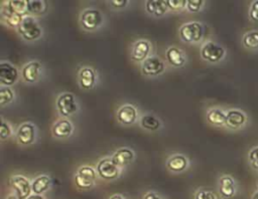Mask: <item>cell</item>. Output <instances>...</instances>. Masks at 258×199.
Returning a JSON list of instances; mask_svg holds the SVG:
<instances>
[{
    "label": "cell",
    "instance_id": "obj_6",
    "mask_svg": "<svg viewBox=\"0 0 258 199\" xmlns=\"http://www.w3.org/2000/svg\"><path fill=\"white\" fill-rule=\"evenodd\" d=\"M56 106H57L59 113L64 117L71 116L77 110L75 97L72 93H69V92H66V93H62L61 95H59V97L57 98V102H56Z\"/></svg>",
    "mask_w": 258,
    "mask_h": 199
},
{
    "label": "cell",
    "instance_id": "obj_43",
    "mask_svg": "<svg viewBox=\"0 0 258 199\" xmlns=\"http://www.w3.org/2000/svg\"><path fill=\"white\" fill-rule=\"evenodd\" d=\"M257 189H258V183H257Z\"/></svg>",
    "mask_w": 258,
    "mask_h": 199
},
{
    "label": "cell",
    "instance_id": "obj_18",
    "mask_svg": "<svg viewBox=\"0 0 258 199\" xmlns=\"http://www.w3.org/2000/svg\"><path fill=\"white\" fill-rule=\"evenodd\" d=\"M132 159H133V152L129 149L123 148V149L118 150L114 154V156L111 160L116 166H123V165L128 164Z\"/></svg>",
    "mask_w": 258,
    "mask_h": 199
},
{
    "label": "cell",
    "instance_id": "obj_33",
    "mask_svg": "<svg viewBox=\"0 0 258 199\" xmlns=\"http://www.w3.org/2000/svg\"><path fill=\"white\" fill-rule=\"evenodd\" d=\"M249 17L252 21L258 22V0L252 2L249 9Z\"/></svg>",
    "mask_w": 258,
    "mask_h": 199
},
{
    "label": "cell",
    "instance_id": "obj_40",
    "mask_svg": "<svg viewBox=\"0 0 258 199\" xmlns=\"http://www.w3.org/2000/svg\"><path fill=\"white\" fill-rule=\"evenodd\" d=\"M110 199H123V198H122V196H120V195L117 194V195H113Z\"/></svg>",
    "mask_w": 258,
    "mask_h": 199
},
{
    "label": "cell",
    "instance_id": "obj_28",
    "mask_svg": "<svg viewBox=\"0 0 258 199\" xmlns=\"http://www.w3.org/2000/svg\"><path fill=\"white\" fill-rule=\"evenodd\" d=\"M141 125L143 128L150 130V131H155L160 127V122L153 116H144L141 119Z\"/></svg>",
    "mask_w": 258,
    "mask_h": 199
},
{
    "label": "cell",
    "instance_id": "obj_15",
    "mask_svg": "<svg viewBox=\"0 0 258 199\" xmlns=\"http://www.w3.org/2000/svg\"><path fill=\"white\" fill-rule=\"evenodd\" d=\"M23 78L28 82H33L37 80L40 75V64L36 61L29 62L22 69Z\"/></svg>",
    "mask_w": 258,
    "mask_h": 199
},
{
    "label": "cell",
    "instance_id": "obj_12",
    "mask_svg": "<svg viewBox=\"0 0 258 199\" xmlns=\"http://www.w3.org/2000/svg\"><path fill=\"white\" fill-rule=\"evenodd\" d=\"M219 192L224 198H231L236 193V186L231 176H223L220 179Z\"/></svg>",
    "mask_w": 258,
    "mask_h": 199
},
{
    "label": "cell",
    "instance_id": "obj_2",
    "mask_svg": "<svg viewBox=\"0 0 258 199\" xmlns=\"http://www.w3.org/2000/svg\"><path fill=\"white\" fill-rule=\"evenodd\" d=\"M180 36L187 42H198L203 37V26L199 22H190L181 26L179 30Z\"/></svg>",
    "mask_w": 258,
    "mask_h": 199
},
{
    "label": "cell",
    "instance_id": "obj_3",
    "mask_svg": "<svg viewBox=\"0 0 258 199\" xmlns=\"http://www.w3.org/2000/svg\"><path fill=\"white\" fill-rule=\"evenodd\" d=\"M201 53L204 59L211 62H217L224 57L225 49L222 46L210 41L202 47Z\"/></svg>",
    "mask_w": 258,
    "mask_h": 199
},
{
    "label": "cell",
    "instance_id": "obj_13",
    "mask_svg": "<svg viewBox=\"0 0 258 199\" xmlns=\"http://www.w3.org/2000/svg\"><path fill=\"white\" fill-rule=\"evenodd\" d=\"M34 127L31 124L22 125L17 133L18 141L23 145H29L34 141Z\"/></svg>",
    "mask_w": 258,
    "mask_h": 199
},
{
    "label": "cell",
    "instance_id": "obj_20",
    "mask_svg": "<svg viewBox=\"0 0 258 199\" xmlns=\"http://www.w3.org/2000/svg\"><path fill=\"white\" fill-rule=\"evenodd\" d=\"M80 83L85 89L91 88L95 83V72L89 67H84L80 71Z\"/></svg>",
    "mask_w": 258,
    "mask_h": 199
},
{
    "label": "cell",
    "instance_id": "obj_42",
    "mask_svg": "<svg viewBox=\"0 0 258 199\" xmlns=\"http://www.w3.org/2000/svg\"><path fill=\"white\" fill-rule=\"evenodd\" d=\"M7 199H20L18 196H9Z\"/></svg>",
    "mask_w": 258,
    "mask_h": 199
},
{
    "label": "cell",
    "instance_id": "obj_19",
    "mask_svg": "<svg viewBox=\"0 0 258 199\" xmlns=\"http://www.w3.org/2000/svg\"><path fill=\"white\" fill-rule=\"evenodd\" d=\"M168 6L166 1L163 0H149L146 2V9L149 13L156 16H161L165 13Z\"/></svg>",
    "mask_w": 258,
    "mask_h": 199
},
{
    "label": "cell",
    "instance_id": "obj_31",
    "mask_svg": "<svg viewBox=\"0 0 258 199\" xmlns=\"http://www.w3.org/2000/svg\"><path fill=\"white\" fill-rule=\"evenodd\" d=\"M248 158H249V161H250L251 166H252L254 169L258 170V147L253 148V149L249 152Z\"/></svg>",
    "mask_w": 258,
    "mask_h": 199
},
{
    "label": "cell",
    "instance_id": "obj_39",
    "mask_svg": "<svg viewBox=\"0 0 258 199\" xmlns=\"http://www.w3.org/2000/svg\"><path fill=\"white\" fill-rule=\"evenodd\" d=\"M27 199H43V197L38 194H34V195H30Z\"/></svg>",
    "mask_w": 258,
    "mask_h": 199
},
{
    "label": "cell",
    "instance_id": "obj_24",
    "mask_svg": "<svg viewBox=\"0 0 258 199\" xmlns=\"http://www.w3.org/2000/svg\"><path fill=\"white\" fill-rule=\"evenodd\" d=\"M187 165V160L185 159V157L181 156V155H175L172 156L168 161H167V167L172 170V171H182Z\"/></svg>",
    "mask_w": 258,
    "mask_h": 199
},
{
    "label": "cell",
    "instance_id": "obj_26",
    "mask_svg": "<svg viewBox=\"0 0 258 199\" xmlns=\"http://www.w3.org/2000/svg\"><path fill=\"white\" fill-rule=\"evenodd\" d=\"M9 9L19 15H24L28 11V0H11L8 2Z\"/></svg>",
    "mask_w": 258,
    "mask_h": 199
},
{
    "label": "cell",
    "instance_id": "obj_5",
    "mask_svg": "<svg viewBox=\"0 0 258 199\" xmlns=\"http://www.w3.org/2000/svg\"><path fill=\"white\" fill-rule=\"evenodd\" d=\"M10 185L16 191V196H18L20 199H27L30 196L32 186L26 178L22 176H13L10 179Z\"/></svg>",
    "mask_w": 258,
    "mask_h": 199
},
{
    "label": "cell",
    "instance_id": "obj_7",
    "mask_svg": "<svg viewBox=\"0 0 258 199\" xmlns=\"http://www.w3.org/2000/svg\"><path fill=\"white\" fill-rule=\"evenodd\" d=\"M102 22V15L100 11L96 9H88L83 12L81 17V23L84 28L93 30L97 28Z\"/></svg>",
    "mask_w": 258,
    "mask_h": 199
},
{
    "label": "cell",
    "instance_id": "obj_34",
    "mask_svg": "<svg viewBox=\"0 0 258 199\" xmlns=\"http://www.w3.org/2000/svg\"><path fill=\"white\" fill-rule=\"evenodd\" d=\"M202 6H203V1L202 0H188L187 3H186V7L190 12L200 11Z\"/></svg>",
    "mask_w": 258,
    "mask_h": 199
},
{
    "label": "cell",
    "instance_id": "obj_30",
    "mask_svg": "<svg viewBox=\"0 0 258 199\" xmlns=\"http://www.w3.org/2000/svg\"><path fill=\"white\" fill-rule=\"evenodd\" d=\"M13 98V92L9 87H2L0 90V104L5 105Z\"/></svg>",
    "mask_w": 258,
    "mask_h": 199
},
{
    "label": "cell",
    "instance_id": "obj_4",
    "mask_svg": "<svg viewBox=\"0 0 258 199\" xmlns=\"http://www.w3.org/2000/svg\"><path fill=\"white\" fill-rule=\"evenodd\" d=\"M96 173L91 167H82L75 177L76 185L81 189H89L93 186Z\"/></svg>",
    "mask_w": 258,
    "mask_h": 199
},
{
    "label": "cell",
    "instance_id": "obj_41",
    "mask_svg": "<svg viewBox=\"0 0 258 199\" xmlns=\"http://www.w3.org/2000/svg\"><path fill=\"white\" fill-rule=\"evenodd\" d=\"M251 199H258V191H256L255 193H253Z\"/></svg>",
    "mask_w": 258,
    "mask_h": 199
},
{
    "label": "cell",
    "instance_id": "obj_36",
    "mask_svg": "<svg viewBox=\"0 0 258 199\" xmlns=\"http://www.w3.org/2000/svg\"><path fill=\"white\" fill-rule=\"evenodd\" d=\"M11 134V130L9 128V126L5 123V122H2L1 123V128H0V135H1V138L2 139H6L10 136Z\"/></svg>",
    "mask_w": 258,
    "mask_h": 199
},
{
    "label": "cell",
    "instance_id": "obj_11",
    "mask_svg": "<svg viewBox=\"0 0 258 199\" xmlns=\"http://www.w3.org/2000/svg\"><path fill=\"white\" fill-rule=\"evenodd\" d=\"M99 175L104 179H115L118 176V168L110 159H104L97 166Z\"/></svg>",
    "mask_w": 258,
    "mask_h": 199
},
{
    "label": "cell",
    "instance_id": "obj_38",
    "mask_svg": "<svg viewBox=\"0 0 258 199\" xmlns=\"http://www.w3.org/2000/svg\"><path fill=\"white\" fill-rule=\"evenodd\" d=\"M144 199H161L156 193H153V192H150V193H147L145 196H144Z\"/></svg>",
    "mask_w": 258,
    "mask_h": 199
},
{
    "label": "cell",
    "instance_id": "obj_10",
    "mask_svg": "<svg viewBox=\"0 0 258 199\" xmlns=\"http://www.w3.org/2000/svg\"><path fill=\"white\" fill-rule=\"evenodd\" d=\"M18 77L17 69L7 62L0 64V81L2 84L11 85L13 84Z\"/></svg>",
    "mask_w": 258,
    "mask_h": 199
},
{
    "label": "cell",
    "instance_id": "obj_29",
    "mask_svg": "<svg viewBox=\"0 0 258 199\" xmlns=\"http://www.w3.org/2000/svg\"><path fill=\"white\" fill-rule=\"evenodd\" d=\"M46 2L39 0H28V11L34 14H40L45 12Z\"/></svg>",
    "mask_w": 258,
    "mask_h": 199
},
{
    "label": "cell",
    "instance_id": "obj_17",
    "mask_svg": "<svg viewBox=\"0 0 258 199\" xmlns=\"http://www.w3.org/2000/svg\"><path fill=\"white\" fill-rule=\"evenodd\" d=\"M73 132L72 124L67 120L58 121L52 128V133L57 138H67Z\"/></svg>",
    "mask_w": 258,
    "mask_h": 199
},
{
    "label": "cell",
    "instance_id": "obj_25",
    "mask_svg": "<svg viewBox=\"0 0 258 199\" xmlns=\"http://www.w3.org/2000/svg\"><path fill=\"white\" fill-rule=\"evenodd\" d=\"M49 183H50V180L47 176H40L38 178H36L33 183H32V191L35 193V194H41L42 192L46 191L49 187Z\"/></svg>",
    "mask_w": 258,
    "mask_h": 199
},
{
    "label": "cell",
    "instance_id": "obj_16",
    "mask_svg": "<svg viewBox=\"0 0 258 199\" xmlns=\"http://www.w3.org/2000/svg\"><path fill=\"white\" fill-rule=\"evenodd\" d=\"M118 120L125 125L133 124L136 120V110L130 105L123 106L118 111Z\"/></svg>",
    "mask_w": 258,
    "mask_h": 199
},
{
    "label": "cell",
    "instance_id": "obj_22",
    "mask_svg": "<svg viewBox=\"0 0 258 199\" xmlns=\"http://www.w3.org/2000/svg\"><path fill=\"white\" fill-rule=\"evenodd\" d=\"M242 43L245 48L250 50L258 49V30L248 31L243 35Z\"/></svg>",
    "mask_w": 258,
    "mask_h": 199
},
{
    "label": "cell",
    "instance_id": "obj_37",
    "mask_svg": "<svg viewBox=\"0 0 258 199\" xmlns=\"http://www.w3.org/2000/svg\"><path fill=\"white\" fill-rule=\"evenodd\" d=\"M127 1L126 0H113L111 2V4L116 7V8H121V7H124L126 5Z\"/></svg>",
    "mask_w": 258,
    "mask_h": 199
},
{
    "label": "cell",
    "instance_id": "obj_23",
    "mask_svg": "<svg viewBox=\"0 0 258 199\" xmlns=\"http://www.w3.org/2000/svg\"><path fill=\"white\" fill-rule=\"evenodd\" d=\"M207 120L216 126H222L226 124V114L219 109H213L208 112Z\"/></svg>",
    "mask_w": 258,
    "mask_h": 199
},
{
    "label": "cell",
    "instance_id": "obj_1",
    "mask_svg": "<svg viewBox=\"0 0 258 199\" xmlns=\"http://www.w3.org/2000/svg\"><path fill=\"white\" fill-rule=\"evenodd\" d=\"M18 31L26 40H34L41 34L40 26L32 17H24L18 26Z\"/></svg>",
    "mask_w": 258,
    "mask_h": 199
},
{
    "label": "cell",
    "instance_id": "obj_21",
    "mask_svg": "<svg viewBox=\"0 0 258 199\" xmlns=\"http://www.w3.org/2000/svg\"><path fill=\"white\" fill-rule=\"evenodd\" d=\"M166 57L169 63L173 66H182L185 62V58L181 51L175 47H170L166 51Z\"/></svg>",
    "mask_w": 258,
    "mask_h": 199
},
{
    "label": "cell",
    "instance_id": "obj_35",
    "mask_svg": "<svg viewBox=\"0 0 258 199\" xmlns=\"http://www.w3.org/2000/svg\"><path fill=\"white\" fill-rule=\"evenodd\" d=\"M195 199H216V196L212 191L200 190L196 193Z\"/></svg>",
    "mask_w": 258,
    "mask_h": 199
},
{
    "label": "cell",
    "instance_id": "obj_27",
    "mask_svg": "<svg viewBox=\"0 0 258 199\" xmlns=\"http://www.w3.org/2000/svg\"><path fill=\"white\" fill-rule=\"evenodd\" d=\"M2 14L4 15V17L6 18V22L9 26H19L20 23L22 22L23 20V17L22 15H19V14H16L14 12H12L9 7H8V10L6 12H2Z\"/></svg>",
    "mask_w": 258,
    "mask_h": 199
},
{
    "label": "cell",
    "instance_id": "obj_9",
    "mask_svg": "<svg viewBox=\"0 0 258 199\" xmlns=\"http://www.w3.org/2000/svg\"><path fill=\"white\" fill-rule=\"evenodd\" d=\"M247 116L239 110H230L226 114V126L230 129L237 130L245 125Z\"/></svg>",
    "mask_w": 258,
    "mask_h": 199
},
{
    "label": "cell",
    "instance_id": "obj_32",
    "mask_svg": "<svg viewBox=\"0 0 258 199\" xmlns=\"http://www.w3.org/2000/svg\"><path fill=\"white\" fill-rule=\"evenodd\" d=\"M167 6L172 10H179L185 7L187 1L184 0H166Z\"/></svg>",
    "mask_w": 258,
    "mask_h": 199
},
{
    "label": "cell",
    "instance_id": "obj_14",
    "mask_svg": "<svg viewBox=\"0 0 258 199\" xmlns=\"http://www.w3.org/2000/svg\"><path fill=\"white\" fill-rule=\"evenodd\" d=\"M150 50V45L146 40H139L135 43L132 50V58L136 61L145 60L148 52Z\"/></svg>",
    "mask_w": 258,
    "mask_h": 199
},
{
    "label": "cell",
    "instance_id": "obj_8",
    "mask_svg": "<svg viewBox=\"0 0 258 199\" xmlns=\"http://www.w3.org/2000/svg\"><path fill=\"white\" fill-rule=\"evenodd\" d=\"M164 69V64L161 59L156 56L147 57L142 64V72L146 75H157Z\"/></svg>",
    "mask_w": 258,
    "mask_h": 199
}]
</instances>
